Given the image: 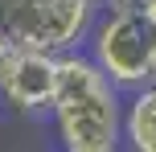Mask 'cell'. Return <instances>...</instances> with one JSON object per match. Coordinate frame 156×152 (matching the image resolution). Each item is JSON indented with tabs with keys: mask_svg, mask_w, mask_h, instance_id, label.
Wrapping results in <instances>:
<instances>
[{
	"mask_svg": "<svg viewBox=\"0 0 156 152\" xmlns=\"http://www.w3.org/2000/svg\"><path fill=\"white\" fill-rule=\"evenodd\" d=\"M144 8H148V0H107L103 12H136V16H144Z\"/></svg>",
	"mask_w": 156,
	"mask_h": 152,
	"instance_id": "6",
	"label": "cell"
},
{
	"mask_svg": "<svg viewBox=\"0 0 156 152\" xmlns=\"http://www.w3.org/2000/svg\"><path fill=\"white\" fill-rule=\"evenodd\" d=\"M152 82H156V74H152Z\"/></svg>",
	"mask_w": 156,
	"mask_h": 152,
	"instance_id": "10",
	"label": "cell"
},
{
	"mask_svg": "<svg viewBox=\"0 0 156 152\" xmlns=\"http://www.w3.org/2000/svg\"><path fill=\"white\" fill-rule=\"evenodd\" d=\"M58 95V54L16 49L0 78V103L16 115H49Z\"/></svg>",
	"mask_w": 156,
	"mask_h": 152,
	"instance_id": "4",
	"label": "cell"
},
{
	"mask_svg": "<svg viewBox=\"0 0 156 152\" xmlns=\"http://www.w3.org/2000/svg\"><path fill=\"white\" fill-rule=\"evenodd\" d=\"M82 49L94 58V66L123 95L148 87L152 74H156V25L148 16L99 12V21H94V29H90Z\"/></svg>",
	"mask_w": 156,
	"mask_h": 152,
	"instance_id": "3",
	"label": "cell"
},
{
	"mask_svg": "<svg viewBox=\"0 0 156 152\" xmlns=\"http://www.w3.org/2000/svg\"><path fill=\"white\" fill-rule=\"evenodd\" d=\"M12 54H16V45L8 37H0V78H4V70H8V62H12Z\"/></svg>",
	"mask_w": 156,
	"mask_h": 152,
	"instance_id": "7",
	"label": "cell"
},
{
	"mask_svg": "<svg viewBox=\"0 0 156 152\" xmlns=\"http://www.w3.org/2000/svg\"><path fill=\"white\" fill-rule=\"evenodd\" d=\"M94 4H99V8H103V4H107V0H94Z\"/></svg>",
	"mask_w": 156,
	"mask_h": 152,
	"instance_id": "9",
	"label": "cell"
},
{
	"mask_svg": "<svg viewBox=\"0 0 156 152\" xmlns=\"http://www.w3.org/2000/svg\"><path fill=\"white\" fill-rule=\"evenodd\" d=\"M103 8L94 0H0V37L16 49H82Z\"/></svg>",
	"mask_w": 156,
	"mask_h": 152,
	"instance_id": "2",
	"label": "cell"
},
{
	"mask_svg": "<svg viewBox=\"0 0 156 152\" xmlns=\"http://www.w3.org/2000/svg\"><path fill=\"white\" fill-rule=\"evenodd\" d=\"M144 16H148V21L156 25V0H148V8H144Z\"/></svg>",
	"mask_w": 156,
	"mask_h": 152,
	"instance_id": "8",
	"label": "cell"
},
{
	"mask_svg": "<svg viewBox=\"0 0 156 152\" xmlns=\"http://www.w3.org/2000/svg\"><path fill=\"white\" fill-rule=\"evenodd\" d=\"M127 95L94 66L86 49L58 54V95L49 107L62 152H119Z\"/></svg>",
	"mask_w": 156,
	"mask_h": 152,
	"instance_id": "1",
	"label": "cell"
},
{
	"mask_svg": "<svg viewBox=\"0 0 156 152\" xmlns=\"http://www.w3.org/2000/svg\"><path fill=\"white\" fill-rule=\"evenodd\" d=\"M123 148L156 152V82L132 90L123 103Z\"/></svg>",
	"mask_w": 156,
	"mask_h": 152,
	"instance_id": "5",
	"label": "cell"
}]
</instances>
